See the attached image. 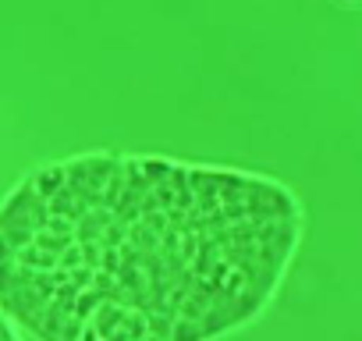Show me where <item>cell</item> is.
Wrapping results in <instances>:
<instances>
[{
  "label": "cell",
  "mask_w": 362,
  "mask_h": 341,
  "mask_svg": "<svg viewBox=\"0 0 362 341\" xmlns=\"http://www.w3.org/2000/svg\"><path fill=\"white\" fill-rule=\"evenodd\" d=\"M302 242L267 175L82 153L0 200V313L36 341H221L263 316Z\"/></svg>",
  "instance_id": "obj_1"
},
{
  "label": "cell",
  "mask_w": 362,
  "mask_h": 341,
  "mask_svg": "<svg viewBox=\"0 0 362 341\" xmlns=\"http://www.w3.org/2000/svg\"><path fill=\"white\" fill-rule=\"evenodd\" d=\"M0 341H22L18 330H15V323H11L4 313H0Z\"/></svg>",
  "instance_id": "obj_2"
}]
</instances>
